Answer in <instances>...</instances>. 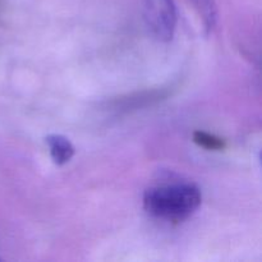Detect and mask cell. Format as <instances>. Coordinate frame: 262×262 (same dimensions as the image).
Returning a JSON list of instances; mask_svg holds the SVG:
<instances>
[{
  "label": "cell",
  "mask_w": 262,
  "mask_h": 262,
  "mask_svg": "<svg viewBox=\"0 0 262 262\" xmlns=\"http://www.w3.org/2000/svg\"><path fill=\"white\" fill-rule=\"evenodd\" d=\"M202 202L199 187L191 182L156 184L145 191L143 207L151 216L168 223H182L191 217Z\"/></svg>",
  "instance_id": "cell-1"
},
{
  "label": "cell",
  "mask_w": 262,
  "mask_h": 262,
  "mask_svg": "<svg viewBox=\"0 0 262 262\" xmlns=\"http://www.w3.org/2000/svg\"><path fill=\"white\" fill-rule=\"evenodd\" d=\"M146 23L156 40L168 42L177 27V8L173 0H141Z\"/></svg>",
  "instance_id": "cell-2"
},
{
  "label": "cell",
  "mask_w": 262,
  "mask_h": 262,
  "mask_svg": "<svg viewBox=\"0 0 262 262\" xmlns=\"http://www.w3.org/2000/svg\"><path fill=\"white\" fill-rule=\"evenodd\" d=\"M45 140L51 159L56 165H64L72 160L76 150L69 138L61 135H50Z\"/></svg>",
  "instance_id": "cell-3"
},
{
  "label": "cell",
  "mask_w": 262,
  "mask_h": 262,
  "mask_svg": "<svg viewBox=\"0 0 262 262\" xmlns=\"http://www.w3.org/2000/svg\"><path fill=\"white\" fill-rule=\"evenodd\" d=\"M194 5V9L202 18L205 28L207 31H211L216 25L217 19V9L214 0H191Z\"/></svg>",
  "instance_id": "cell-4"
},
{
  "label": "cell",
  "mask_w": 262,
  "mask_h": 262,
  "mask_svg": "<svg viewBox=\"0 0 262 262\" xmlns=\"http://www.w3.org/2000/svg\"><path fill=\"white\" fill-rule=\"evenodd\" d=\"M193 141L200 147L209 151H223L227 148V142L223 138L204 130H196L193 133Z\"/></svg>",
  "instance_id": "cell-5"
}]
</instances>
